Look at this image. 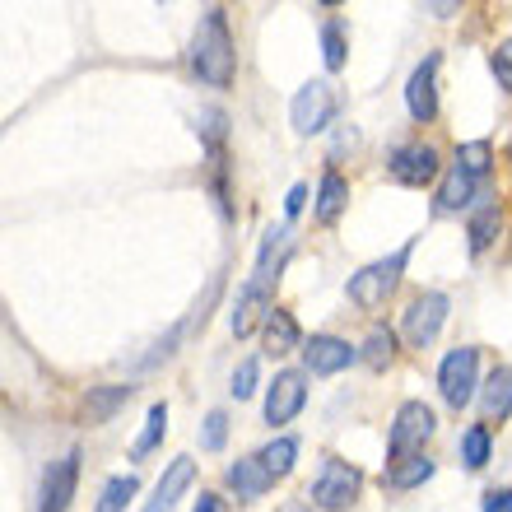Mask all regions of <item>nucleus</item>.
I'll use <instances>...</instances> for the list:
<instances>
[{
	"mask_svg": "<svg viewBox=\"0 0 512 512\" xmlns=\"http://www.w3.org/2000/svg\"><path fill=\"white\" fill-rule=\"evenodd\" d=\"M289 261V229H266L261 238V252H256V275L243 284V294H238V308H233L229 326L233 336H252L256 322H266L270 308H275V284H280V270Z\"/></svg>",
	"mask_w": 512,
	"mask_h": 512,
	"instance_id": "obj_1",
	"label": "nucleus"
},
{
	"mask_svg": "<svg viewBox=\"0 0 512 512\" xmlns=\"http://www.w3.org/2000/svg\"><path fill=\"white\" fill-rule=\"evenodd\" d=\"M233 66H238V52H233L229 19H224V10H205L196 24V38H191V70L210 89H229Z\"/></svg>",
	"mask_w": 512,
	"mask_h": 512,
	"instance_id": "obj_2",
	"label": "nucleus"
},
{
	"mask_svg": "<svg viewBox=\"0 0 512 512\" xmlns=\"http://www.w3.org/2000/svg\"><path fill=\"white\" fill-rule=\"evenodd\" d=\"M405 261H410V243H405L401 252H391V256H382V261H373V266H364L359 275H350L345 294H350L354 308H364V312L382 308V303L396 294V284H401Z\"/></svg>",
	"mask_w": 512,
	"mask_h": 512,
	"instance_id": "obj_3",
	"label": "nucleus"
},
{
	"mask_svg": "<svg viewBox=\"0 0 512 512\" xmlns=\"http://www.w3.org/2000/svg\"><path fill=\"white\" fill-rule=\"evenodd\" d=\"M438 419L424 401H405L391 419V438H387V466H401L410 457H424V443L433 438Z\"/></svg>",
	"mask_w": 512,
	"mask_h": 512,
	"instance_id": "obj_4",
	"label": "nucleus"
},
{
	"mask_svg": "<svg viewBox=\"0 0 512 512\" xmlns=\"http://www.w3.org/2000/svg\"><path fill=\"white\" fill-rule=\"evenodd\" d=\"M359 489H364V475L354 471L350 461L326 457L317 480H312V489H308V499H312V508H322V512H345V508H354Z\"/></svg>",
	"mask_w": 512,
	"mask_h": 512,
	"instance_id": "obj_5",
	"label": "nucleus"
},
{
	"mask_svg": "<svg viewBox=\"0 0 512 512\" xmlns=\"http://www.w3.org/2000/svg\"><path fill=\"white\" fill-rule=\"evenodd\" d=\"M475 387H480V350L475 345H457L438 364V391L452 410H466L475 401Z\"/></svg>",
	"mask_w": 512,
	"mask_h": 512,
	"instance_id": "obj_6",
	"label": "nucleus"
},
{
	"mask_svg": "<svg viewBox=\"0 0 512 512\" xmlns=\"http://www.w3.org/2000/svg\"><path fill=\"white\" fill-rule=\"evenodd\" d=\"M447 312H452V298L447 294H438V289L419 294L415 303L401 312V340L410 350H429L433 340H438V331H443Z\"/></svg>",
	"mask_w": 512,
	"mask_h": 512,
	"instance_id": "obj_7",
	"label": "nucleus"
},
{
	"mask_svg": "<svg viewBox=\"0 0 512 512\" xmlns=\"http://www.w3.org/2000/svg\"><path fill=\"white\" fill-rule=\"evenodd\" d=\"M336 112H340V98H336V89H331V80H312V84H303L294 94V103H289V122H294L298 135H317L331 126Z\"/></svg>",
	"mask_w": 512,
	"mask_h": 512,
	"instance_id": "obj_8",
	"label": "nucleus"
},
{
	"mask_svg": "<svg viewBox=\"0 0 512 512\" xmlns=\"http://www.w3.org/2000/svg\"><path fill=\"white\" fill-rule=\"evenodd\" d=\"M391 177L405 182V187H429L433 177L443 173V159H438V149L424 145V140H410V145H396L387 159Z\"/></svg>",
	"mask_w": 512,
	"mask_h": 512,
	"instance_id": "obj_9",
	"label": "nucleus"
},
{
	"mask_svg": "<svg viewBox=\"0 0 512 512\" xmlns=\"http://www.w3.org/2000/svg\"><path fill=\"white\" fill-rule=\"evenodd\" d=\"M75 489H80V452H66V457H56L42 471L38 512H66L70 499H75Z\"/></svg>",
	"mask_w": 512,
	"mask_h": 512,
	"instance_id": "obj_10",
	"label": "nucleus"
},
{
	"mask_svg": "<svg viewBox=\"0 0 512 512\" xmlns=\"http://www.w3.org/2000/svg\"><path fill=\"white\" fill-rule=\"evenodd\" d=\"M438 66H443V56L433 52L424 56L415 70H410V80H405V108L415 117L419 126H429L438 117Z\"/></svg>",
	"mask_w": 512,
	"mask_h": 512,
	"instance_id": "obj_11",
	"label": "nucleus"
},
{
	"mask_svg": "<svg viewBox=\"0 0 512 512\" xmlns=\"http://www.w3.org/2000/svg\"><path fill=\"white\" fill-rule=\"evenodd\" d=\"M303 401H308V378H303L298 368L275 373V382H270V391H266V424H289V419L303 410Z\"/></svg>",
	"mask_w": 512,
	"mask_h": 512,
	"instance_id": "obj_12",
	"label": "nucleus"
},
{
	"mask_svg": "<svg viewBox=\"0 0 512 512\" xmlns=\"http://www.w3.org/2000/svg\"><path fill=\"white\" fill-rule=\"evenodd\" d=\"M354 359H359V350L340 336H312L308 345H303V364H308L312 378H331L340 368H350Z\"/></svg>",
	"mask_w": 512,
	"mask_h": 512,
	"instance_id": "obj_13",
	"label": "nucleus"
},
{
	"mask_svg": "<svg viewBox=\"0 0 512 512\" xmlns=\"http://www.w3.org/2000/svg\"><path fill=\"white\" fill-rule=\"evenodd\" d=\"M485 187V177H475V173H466L461 163H452L447 168V177H443V187H438V201H433V210L438 215H457V210H466V205L475 201V191Z\"/></svg>",
	"mask_w": 512,
	"mask_h": 512,
	"instance_id": "obj_14",
	"label": "nucleus"
},
{
	"mask_svg": "<svg viewBox=\"0 0 512 512\" xmlns=\"http://www.w3.org/2000/svg\"><path fill=\"white\" fill-rule=\"evenodd\" d=\"M191 480H196V461H191V457H177L173 466L163 471V480H159V489H154V499L145 503V512H173V503L191 489Z\"/></svg>",
	"mask_w": 512,
	"mask_h": 512,
	"instance_id": "obj_15",
	"label": "nucleus"
},
{
	"mask_svg": "<svg viewBox=\"0 0 512 512\" xmlns=\"http://www.w3.org/2000/svg\"><path fill=\"white\" fill-rule=\"evenodd\" d=\"M229 485H233V494H238V499H261L275 480H270V471L261 466V457H238L229 466Z\"/></svg>",
	"mask_w": 512,
	"mask_h": 512,
	"instance_id": "obj_16",
	"label": "nucleus"
},
{
	"mask_svg": "<svg viewBox=\"0 0 512 512\" xmlns=\"http://www.w3.org/2000/svg\"><path fill=\"white\" fill-rule=\"evenodd\" d=\"M345 205H350V182H345L336 168H326L322 187H317V224H336Z\"/></svg>",
	"mask_w": 512,
	"mask_h": 512,
	"instance_id": "obj_17",
	"label": "nucleus"
},
{
	"mask_svg": "<svg viewBox=\"0 0 512 512\" xmlns=\"http://www.w3.org/2000/svg\"><path fill=\"white\" fill-rule=\"evenodd\" d=\"M480 410H485V419L512 415V368H494L489 373V382L480 387Z\"/></svg>",
	"mask_w": 512,
	"mask_h": 512,
	"instance_id": "obj_18",
	"label": "nucleus"
},
{
	"mask_svg": "<svg viewBox=\"0 0 512 512\" xmlns=\"http://www.w3.org/2000/svg\"><path fill=\"white\" fill-rule=\"evenodd\" d=\"M261 326H266V350L270 354H289V350H298V345H303V331H298L294 312L270 308V317Z\"/></svg>",
	"mask_w": 512,
	"mask_h": 512,
	"instance_id": "obj_19",
	"label": "nucleus"
},
{
	"mask_svg": "<svg viewBox=\"0 0 512 512\" xmlns=\"http://www.w3.org/2000/svg\"><path fill=\"white\" fill-rule=\"evenodd\" d=\"M126 401H131V387H94L84 396V419H89V424H108Z\"/></svg>",
	"mask_w": 512,
	"mask_h": 512,
	"instance_id": "obj_20",
	"label": "nucleus"
},
{
	"mask_svg": "<svg viewBox=\"0 0 512 512\" xmlns=\"http://www.w3.org/2000/svg\"><path fill=\"white\" fill-rule=\"evenodd\" d=\"M256 457H261V466L270 471V480H284V475L294 471V461H298V438H289V433H284V438H275V443L261 447Z\"/></svg>",
	"mask_w": 512,
	"mask_h": 512,
	"instance_id": "obj_21",
	"label": "nucleus"
},
{
	"mask_svg": "<svg viewBox=\"0 0 512 512\" xmlns=\"http://www.w3.org/2000/svg\"><path fill=\"white\" fill-rule=\"evenodd\" d=\"M499 224H503L499 205H480V210L471 215V229H466V238H471V252H475V256L489 252V243L499 238Z\"/></svg>",
	"mask_w": 512,
	"mask_h": 512,
	"instance_id": "obj_22",
	"label": "nucleus"
},
{
	"mask_svg": "<svg viewBox=\"0 0 512 512\" xmlns=\"http://www.w3.org/2000/svg\"><path fill=\"white\" fill-rule=\"evenodd\" d=\"M168 433V405H149V415H145V429H140V438H135V447H131V457L140 461V457H149L154 447H159V438Z\"/></svg>",
	"mask_w": 512,
	"mask_h": 512,
	"instance_id": "obj_23",
	"label": "nucleus"
},
{
	"mask_svg": "<svg viewBox=\"0 0 512 512\" xmlns=\"http://www.w3.org/2000/svg\"><path fill=\"white\" fill-rule=\"evenodd\" d=\"M489 452H494V443H489V429H485V424H475V429L461 433V461H466L471 471H485V466H489Z\"/></svg>",
	"mask_w": 512,
	"mask_h": 512,
	"instance_id": "obj_24",
	"label": "nucleus"
},
{
	"mask_svg": "<svg viewBox=\"0 0 512 512\" xmlns=\"http://www.w3.org/2000/svg\"><path fill=\"white\" fill-rule=\"evenodd\" d=\"M135 489H140V480H135V475H112L108 485H103V494H98V508L94 512H122L126 503L135 499Z\"/></svg>",
	"mask_w": 512,
	"mask_h": 512,
	"instance_id": "obj_25",
	"label": "nucleus"
},
{
	"mask_svg": "<svg viewBox=\"0 0 512 512\" xmlns=\"http://www.w3.org/2000/svg\"><path fill=\"white\" fill-rule=\"evenodd\" d=\"M368 368H387L391 359H396V336H391L387 326H373L364 340V354H359Z\"/></svg>",
	"mask_w": 512,
	"mask_h": 512,
	"instance_id": "obj_26",
	"label": "nucleus"
},
{
	"mask_svg": "<svg viewBox=\"0 0 512 512\" xmlns=\"http://www.w3.org/2000/svg\"><path fill=\"white\" fill-rule=\"evenodd\" d=\"M429 475H433L429 457H410V461H401V466H387V485L391 489H415V485H424Z\"/></svg>",
	"mask_w": 512,
	"mask_h": 512,
	"instance_id": "obj_27",
	"label": "nucleus"
},
{
	"mask_svg": "<svg viewBox=\"0 0 512 512\" xmlns=\"http://www.w3.org/2000/svg\"><path fill=\"white\" fill-rule=\"evenodd\" d=\"M322 61H326V70L345 66V24L340 19H326L322 24Z\"/></svg>",
	"mask_w": 512,
	"mask_h": 512,
	"instance_id": "obj_28",
	"label": "nucleus"
},
{
	"mask_svg": "<svg viewBox=\"0 0 512 512\" xmlns=\"http://www.w3.org/2000/svg\"><path fill=\"white\" fill-rule=\"evenodd\" d=\"M457 163L466 168V173H475V177H489L494 149H489V140H466V145L457 149Z\"/></svg>",
	"mask_w": 512,
	"mask_h": 512,
	"instance_id": "obj_29",
	"label": "nucleus"
},
{
	"mask_svg": "<svg viewBox=\"0 0 512 512\" xmlns=\"http://www.w3.org/2000/svg\"><path fill=\"white\" fill-rule=\"evenodd\" d=\"M224 126H229V117H224V112L219 108H201L196 112V135H201L205 145H224Z\"/></svg>",
	"mask_w": 512,
	"mask_h": 512,
	"instance_id": "obj_30",
	"label": "nucleus"
},
{
	"mask_svg": "<svg viewBox=\"0 0 512 512\" xmlns=\"http://www.w3.org/2000/svg\"><path fill=\"white\" fill-rule=\"evenodd\" d=\"M224 443H229V415L215 410V415H205V424H201V452H219Z\"/></svg>",
	"mask_w": 512,
	"mask_h": 512,
	"instance_id": "obj_31",
	"label": "nucleus"
},
{
	"mask_svg": "<svg viewBox=\"0 0 512 512\" xmlns=\"http://www.w3.org/2000/svg\"><path fill=\"white\" fill-rule=\"evenodd\" d=\"M229 391H233V401H247V396H252L256 391V359H243V364L233 368Z\"/></svg>",
	"mask_w": 512,
	"mask_h": 512,
	"instance_id": "obj_32",
	"label": "nucleus"
},
{
	"mask_svg": "<svg viewBox=\"0 0 512 512\" xmlns=\"http://www.w3.org/2000/svg\"><path fill=\"white\" fill-rule=\"evenodd\" d=\"M489 70L499 75V84L512 94V38H508V42H499V47L489 52Z\"/></svg>",
	"mask_w": 512,
	"mask_h": 512,
	"instance_id": "obj_33",
	"label": "nucleus"
},
{
	"mask_svg": "<svg viewBox=\"0 0 512 512\" xmlns=\"http://www.w3.org/2000/svg\"><path fill=\"white\" fill-rule=\"evenodd\" d=\"M303 201H308V187L298 182V187H289V201H284V219H298L303 215Z\"/></svg>",
	"mask_w": 512,
	"mask_h": 512,
	"instance_id": "obj_34",
	"label": "nucleus"
},
{
	"mask_svg": "<svg viewBox=\"0 0 512 512\" xmlns=\"http://www.w3.org/2000/svg\"><path fill=\"white\" fill-rule=\"evenodd\" d=\"M485 512H512V489H489Z\"/></svg>",
	"mask_w": 512,
	"mask_h": 512,
	"instance_id": "obj_35",
	"label": "nucleus"
},
{
	"mask_svg": "<svg viewBox=\"0 0 512 512\" xmlns=\"http://www.w3.org/2000/svg\"><path fill=\"white\" fill-rule=\"evenodd\" d=\"M191 512H219V499H215V494H201V503H196Z\"/></svg>",
	"mask_w": 512,
	"mask_h": 512,
	"instance_id": "obj_36",
	"label": "nucleus"
},
{
	"mask_svg": "<svg viewBox=\"0 0 512 512\" xmlns=\"http://www.w3.org/2000/svg\"><path fill=\"white\" fill-rule=\"evenodd\" d=\"M275 512H312V503H303V499H289L284 508H275Z\"/></svg>",
	"mask_w": 512,
	"mask_h": 512,
	"instance_id": "obj_37",
	"label": "nucleus"
}]
</instances>
